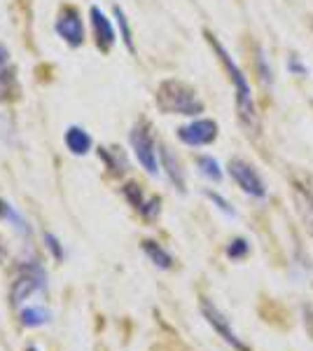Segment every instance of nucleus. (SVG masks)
<instances>
[{
    "instance_id": "nucleus-1",
    "label": "nucleus",
    "mask_w": 313,
    "mask_h": 351,
    "mask_svg": "<svg viewBox=\"0 0 313 351\" xmlns=\"http://www.w3.org/2000/svg\"><path fill=\"white\" fill-rule=\"evenodd\" d=\"M206 38H208L210 47L215 49V54L220 56L225 71L229 73V80L234 84V92H236V108H238V115H241V122L246 124L248 129H253L258 120H255V104H253V89H250V82L246 80L241 68L236 66V61L231 59V54L225 49V45H222L210 31H206Z\"/></svg>"
},
{
    "instance_id": "nucleus-2",
    "label": "nucleus",
    "mask_w": 313,
    "mask_h": 351,
    "mask_svg": "<svg viewBox=\"0 0 313 351\" xmlns=\"http://www.w3.org/2000/svg\"><path fill=\"white\" fill-rule=\"evenodd\" d=\"M157 106L166 115H199L203 104L190 84L180 80H164L157 89Z\"/></svg>"
},
{
    "instance_id": "nucleus-3",
    "label": "nucleus",
    "mask_w": 313,
    "mask_h": 351,
    "mask_svg": "<svg viewBox=\"0 0 313 351\" xmlns=\"http://www.w3.org/2000/svg\"><path fill=\"white\" fill-rule=\"evenodd\" d=\"M45 288H47V271L40 267L38 263L21 265V271L16 274L12 288H10V304L14 309H19L28 298L45 291Z\"/></svg>"
},
{
    "instance_id": "nucleus-4",
    "label": "nucleus",
    "mask_w": 313,
    "mask_h": 351,
    "mask_svg": "<svg viewBox=\"0 0 313 351\" xmlns=\"http://www.w3.org/2000/svg\"><path fill=\"white\" fill-rule=\"evenodd\" d=\"M131 148H134L136 160H138V164L150 176L159 173V150L147 124H136L134 127V132H131Z\"/></svg>"
},
{
    "instance_id": "nucleus-5",
    "label": "nucleus",
    "mask_w": 313,
    "mask_h": 351,
    "mask_svg": "<svg viewBox=\"0 0 313 351\" xmlns=\"http://www.w3.org/2000/svg\"><path fill=\"white\" fill-rule=\"evenodd\" d=\"M201 314H203V319H206L208 324H210V328H213V330L218 332V335L225 339L229 347H234L236 351H250L248 344L234 332V328H231L229 319H227V316L222 314V311L215 307L210 300H206V298L201 300Z\"/></svg>"
},
{
    "instance_id": "nucleus-6",
    "label": "nucleus",
    "mask_w": 313,
    "mask_h": 351,
    "mask_svg": "<svg viewBox=\"0 0 313 351\" xmlns=\"http://www.w3.org/2000/svg\"><path fill=\"white\" fill-rule=\"evenodd\" d=\"M229 176L236 180V185L241 188L246 195L258 197V199H264L266 197V185L264 180L260 178V173L250 167L248 162L243 160H231L229 162Z\"/></svg>"
},
{
    "instance_id": "nucleus-7",
    "label": "nucleus",
    "mask_w": 313,
    "mask_h": 351,
    "mask_svg": "<svg viewBox=\"0 0 313 351\" xmlns=\"http://www.w3.org/2000/svg\"><path fill=\"white\" fill-rule=\"evenodd\" d=\"M178 138L190 148H201V145H210L218 138V124L213 120H195L185 127L178 129Z\"/></svg>"
},
{
    "instance_id": "nucleus-8",
    "label": "nucleus",
    "mask_w": 313,
    "mask_h": 351,
    "mask_svg": "<svg viewBox=\"0 0 313 351\" xmlns=\"http://www.w3.org/2000/svg\"><path fill=\"white\" fill-rule=\"evenodd\" d=\"M54 28L71 47H79V45L84 43V24H82V16L77 14V10H73V8L61 10Z\"/></svg>"
},
{
    "instance_id": "nucleus-9",
    "label": "nucleus",
    "mask_w": 313,
    "mask_h": 351,
    "mask_svg": "<svg viewBox=\"0 0 313 351\" xmlns=\"http://www.w3.org/2000/svg\"><path fill=\"white\" fill-rule=\"evenodd\" d=\"M89 16H92V26H94V36H96V45H99L103 52L115 45V28H112V21L108 19L103 10L99 5H94L89 10Z\"/></svg>"
},
{
    "instance_id": "nucleus-10",
    "label": "nucleus",
    "mask_w": 313,
    "mask_h": 351,
    "mask_svg": "<svg viewBox=\"0 0 313 351\" xmlns=\"http://www.w3.org/2000/svg\"><path fill=\"white\" fill-rule=\"evenodd\" d=\"M159 162H162V169L166 171L168 180L175 185V190H178V192H187L183 167H180L178 157H175L173 152L166 148V145H159Z\"/></svg>"
},
{
    "instance_id": "nucleus-11",
    "label": "nucleus",
    "mask_w": 313,
    "mask_h": 351,
    "mask_svg": "<svg viewBox=\"0 0 313 351\" xmlns=\"http://www.w3.org/2000/svg\"><path fill=\"white\" fill-rule=\"evenodd\" d=\"M66 148L73 152V155H87L92 150V136L84 132L82 127L73 124V127L66 129Z\"/></svg>"
},
{
    "instance_id": "nucleus-12",
    "label": "nucleus",
    "mask_w": 313,
    "mask_h": 351,
    "mask_svg": "<svg viewBox=\"0 0 313 351\" xmlns=\"http://www.w3.org/2000/svg\"><path fill=\"white\" fill-rule=\"evenodd\" d=\"M295 202H297V208L304 218L306 228H309L311 237H313V190H309L306 185H295Z\"/></svg>"
},
{
    "instance_id": "nucleus-13",
    "label": "nucleus",
    "mask_w": 313,
    "mask_h": 351,
    "mask_svg": "<svg viewBox=\"0 0 313 351\" xmlns=\"http://www.w3.org/2000/svg\"><path fill=\"white\" fill-rule=\"evenodd\" d=\"M0 218L8 220V225H12V228L19 232V234L31 237V225H28V220L21 216L19 211H16L12 204L5 202V199H0Z\"/></svg>"
},
{
    "instance_id": "nucleus-14",
    "label": "nucleus",
    "mask_w": 313,
    "mask_h": 351,
    "mask_svg": "<svg viewBox=\"0 0 313 351\" xmlns=\"http://www.w3.org/2000/svg\"><path fill=\"white\" fill-rule=\"evenodd\" d=\"M143 251L159 269H171V267H173V258H171V253L162 246V243H157L152 239H145L143 241Z\"/></svg>"
},
{
    "instance_id": "nucleus-15",
    "label": "nucleus",
    "mask_w": 313,
    "mask_h": 351,
    "mask_svg": "<svg viewBox=\"0 0 313 351\" xmlns=\"http://www.w3.org/2000/svg\"><path fill=\"white\" fill-rule=\"evenodd\" d=\"M19 321L24 328H40L49 321V311L45 307H24L19 311Z\"/></svg>"
},
{
    "instance_id": "nucleus-16",
    "label": "nucleus",
    "mask_w": 313,
    "mask_h": 351,
    "mask_svg": "<svg viewBox=\"0 0 313 351\" xmlns=\"http://www.w3.org/2000/svg\"><path fill=\"white\" fill-rule=\"evenodd\" d=\"M197 167L201 169V173L206 176V178L215 180V183H220V180H222V169H220V162L215 160V157L199 155L197 157Z\"/></svg>"
},
{
    "instance_id": "nucleus-17",
    "label": "nucleus",
    "mask_w": 313,
    "mask_h": 351,
    "mask_svg": "<svg viewBox=\"0 0 313 351\" xmlns=\"http://www.w3.org/2000/svg\"><path fill=\"white\" fill-rule=\"evenodd\" d=\"M112 12H115V19H117V26H119V33H122V40L127 45L129 52H134V36H131V26H129V19L127 14H124V10L115 5L112 8Z\"/></svg>"
},
{
    "instance_id": "nucleus-18",
    "label": "nucleus",
    "mask_w": 313,
    "mask_h": 351,
    "mask_svg": "<svg viewBox=\"0 0 313 351\" xmlns=\"http://www.w3.org/2000/svg\"><path fill=\"white\" fill-rule=\"evenodd\" d=\"M255 68H258V73H260V80L269 87V84H271V68H269V59H266V54H264V49H262V47H258Z\"/></svg>"
},
{
    "instance_id": "nucleus-19",
    "label": "nucleus",
    "mask_w": 313,
    "mask_h": 351,
    "mask_svg": "<svg viewBox=\"0 0 313 351\" xmlns=\"http://www.w3.org/2000/svg\"><path fill=\"white\" fill-rule=\"evenodd\" d=\"M42 241H45V246H47V251L54 256V260H64V258H66L64 243L59 241V237H56V234H52V232H45V234H42Z\"/></svg>"
},
{
    "instance_id": "nucleus-20",
    "label": "nucleus",
    "mask_w": 313,
    "mask_h": 351,
    "mask_svg": "<svg viewBox=\"0 0 313 351\" xmlns=\"http://www.w3.org/2000/svg\"><path fill=\"white\" fill-rule=\"evenodd\" d=\"M248 251H250V246H248V241L243 239V237H238V239H234V241L229 243V246H227V256H229L231 260L246 258Z\"/></svg>"
},
{
    "instance_id": "nucleus-21",
    "label": "nucleus",
    "mask_w": 313,
    "mask_h": 351,
    "mask_svg": "<svg viewBox=\"0 0 313 351\" xmlns=\"http://www.w3.org/2000/svg\"><path fill=\"white\" fill-rule=\"evenodd\" d=\"M124 197L131 202V206L134 208H143V204H145V199H143V192H140V188L138 185H134V183H129L127 188H124Z\"/></svg>"
},
{
    "instance_id": "nucleus-22",
    "label": "nucleus",
    "mask_w": 313,
    "mask_h": 351,
    "mask_svg": "<svg viewBox=\"0 0 313 351\" xmlns=\"http://www.w3.org/2000/svg\"><path fill=\"white\" fill-rule=\"evenodd\" d=\"M206 197H208L210 202L215 204V206L220 208L222 213H227V216H231V218L236 216V211H234V208H231V204L227 202V199H225V197H222V195H218V192H213V190H206Z\"/></svg>"
},
{
    "instance_id": "nucleus-23",
    "label": "nucleus",
    "mask_w": 313,
    "mask_h": 351,
    "mask_svg": "<svg viewBox=\"0 0 313 351\" xmlns=\"http://www.w3.org/2000/svg\"><path fill=\"white\" fill-rule=\"evenodd\" d=\"M99 155L105 157L108 169H112V173H124V169H119V164H122V167H127V164H124V160H122V155H110V152H108L105 148H101Z\"/></svg>"
},
{
    "instance_id": "nucleus-24",
    "label": "nucleus",
    "mask_w": 313,
    "mask_h": 351,
    "mask_svg": "<svg viewBox=\"0 0 313 351\" xmlns=\"http://www.w3.org/2000/svg\"><path fill=\"white\" fill-rule=\"evenodd\" d=\"M288 68L290 71L295 73V75H306V73H309V68H306L304 64H301V59L297 54H292L290 56V61H288Z\"/></svg>"
},
{
    "instance_id": "nucleus-25",
    "label": "nucleus",
    "mask_w": 313,
    "mask_h": 351,
    "mask_svg": "<svg viewBox=\"0 0 313 351\" xmlns=\"http://www.w3.org/2000/svg\"><path fill=\"white\" fill-rule=\"evenodd\" d=\"M8 61H10V52L3 47V45H0V68H5V66H8Z\"/></svg>"
},
{
    "instance_id": "nucleus-26",
    "label": "nucleus",
    "mask_w": 313,
    "mask_h": 351,
    "mask_svg": "<svg viewBox=\"0 0 313 351\" xmlns=\"http://www.w3.org/2000/svg\"><path fill=\"white\" fill-rule=\"evenodd\" d=\"M26 351H40V349H38V347H36V344H31V347H28V349H26Z\"/></svg>"
},
{
    "instance_id": "nucleus-27",
    "label": "nucleus",
    "mask_w": 313,
    "mask_h": 351,
    "mask_svg": "<svg viewBox=\"0 0 313 351\" xmlns=\"http://www.w3.org/2000/svg\"><path fill=\"white\" fill-rule=\"evenodd\" d=\"M0 263H3V246H0Z\"/></svg>"
}]
</instances>
